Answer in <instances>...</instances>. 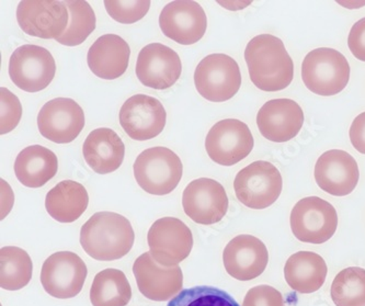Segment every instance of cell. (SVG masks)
Returning <instances> with one entry per match:
<instances>
[{"instance_id":"7402d4cb","label":"cell","mask_w":365,"mask_h":306,"mask_svg":"<svg viewBox=\"0 0 365 306\" xmlns=\"http://www.w3.org/2000/svg\"><path fill=\"white\" fill-rule=\"evenodd\" d=\"M130 56V46L124 39L116 34H105L89 49L87 63L96 76L113 81L125 74Z\"/></svg>"},{"instance_id":"8fae6325","label":"cell","mask_w":365,"mask_h":306,"mask_svg":"<svg viewBox=\"0 0 365 306\" xmlns=\"http://www.w3.org/2000/svg\"><path fill=\"white\" fill-rule=\"evenodd\" d=\"M87 273V266L78 255L71 252L55 253L43 264L41 283L51 297L71 299L81 292Z\"/></svg>"},{"instance_id":"4316f807","label":"cell","mask_w":365,"mask_h":306,"mask_svg":"<svg viewBox=\"0 0 365 306\" xmlns=\"http://www.w3.org/2000/svg\"><path fill=\"white\" fill-rule=\"evenodd\" d=\"M132 299V289L123 271L108 268L100 271L91 289L93 306H126Z\"/></svg>"},{"instance_id":"d590c367","label":"cell","mask_w":365,"mask_h":306,"mask_svg":"<svg viewBox=\"0 0 365 306\" xmlns=\"http://www.w3.org/2000/svg\"><path fill=\"white\" fill-rule=\"evenodd\" d=\"M349 136L354 148L361 154L365 155V112L359 114L352 122Z\"/></svg>"},{"instance_id":"f1b7e54d","label":"cell","mask_w":365,"mask_h":306,"mask_svg":"<svg viewBox=\"0 0 365 306\" xmlns=\"http://www.w3.org/2000/svg\"><path fill=\"white\" fill-rule=\"evenodd\" d=\"M64 4L68 9L69 24L65 34L57 39V43L66 46H81L95 31V11L87 1L66 0Z\"/></svg>"},{"instance_id":"3957f363","label":"cell","mask_w":365,"mask_h":306,"mask_svg":"<svg viewBox=\"0 0 365 306\" xmlns=\"http://www.w3.org/2000/svg\"><path fill=\"white\" fill-rule=\"evenodd\" d=\"M302 79L307 89L315 95H338L348 85L350 65L344 55L334 49H316L304 58Z\"/></svg>"},{"instance_id":"30bf717a","label":"cell","mask_w":365,"mask_h":306,"mask_svg":"<svg viewBox=\"0 0 365 306\" xmlns=\"http://www.w3.org/2000/svg\"><path fill=\"white\" fill-rule=\"evenodd\" d=\"M153 258L164 267L178 266L192 250V232L176 218H163L154 222L148 234Z\"/></svg>"},{"instance_id":"1f68e13d","label":"cell","mask_w":365,"mask_h":306,"mask_svg":"<svg viewBox=\"0 0 365 306\" xmlns=\"http://www.w3.org/2000/svg\"><path fill=\"white\" fill-rule=\"evenodd\" d=\"M106 10L112 19L123 24L140 21L148 14L150 8L148 0H108L105 1Z\"/></svg>"},{"instance_id":"7c38bea8","label":"cell","mask_w":365,"mask_h":306,"mask_svg":"<svg viewBox=\"0 0 365 306\" xmlns=\"http://www.w3.org/2000/svg\"><path fill=\"white\" fill-rule=\"evenodd\" d=\"M17 21L29 36L57 40L66 31L69 12L64 1L24 0L18 5Z\"/></svg>"},{"instance_id":"ffe728a7","label":"cell","mask_w":365,"mask_h":306,"mask_svg":"<svg viewBox=\"0 0 365 306\" xmlns=\"http://www.w3.org/2000/svg\"><path fill=\"white\" fill-rule=\"evenodd\" d=\"M223 262L228 275L236 280H254L268 266V248L255 236H236L226 245Z\"/></svg>"},{"instance_id":"4fadbf2b","label":"cell","mask_w":365,"mask_h":306,"mask_svg":"<svg viewBox=\"0 0 365 306\" xmlns=\"http://www.w3.org/2000/svg\"><path fill=\"white\" fill-rule=\"evenodd\" d=\"M228 205L225 189L214 179H195L183 190V210L195 223L213 225L221 222L227 213Z\"/></svg>"},{"instance_id":"ba28073f","label":"cell","mask_w":365,"mask_h":306,"mask_svg":"<svg viewBox=\"0 0 365 306\" xmlns=\"http://www.w3.org/2000/svg\"><path fill=\"white\" fill-rule=\"evenodd\" d=\"M12 83L26 93L48 88L56 74L54 57L42 46L26 44L16 49L9 60Z\"/></svg>"},{"instance_id":"836d02e7","label":"cell","mask_w":365,"mask_h":306,"mask_svg":"<svg viewBox=\"0 0 365 306\" xmlns=\"http://www.w3.org/2000/svg\"><path fill=\"white\" fill-rule=\"evenodd\" d=\"M242 306H285L282 295L271 285H257L247 292Z\"/></svg>"},{"instance_id":"277c9868","label":"cell","mask_w":365,"mask_h":306,"mask_svg":"<svg viewBox=\"0 0 365 306\" xmlns=\"http://www.w3.org/2000/svg\"><path fill=\"white\" fill-rule=\"evenodd\" d=\"M134 177L145 193L166 195L173 193L181 178L183 166L180 157L162 146L140 153L134 163Z\"/></svg>"},{"instance_id":"9c48e42d","label":"cell","mask_w":365,"mask_h":306,"mask_svg":"<svg viewBox=\"0 0 365 306\" xmlns=\"http://www.w3.org/2000/svg\"><path fill=\"white\" fill-rule=\"evenodd\" d=\"M252 131L237 119H225L212 126L205 138L210 158L221 166H234L242 162L254 148Z\"/></svg>"},{"instance_id":"d6986e66","label":"cell","mask_w":365,"mask_h":306,"mask_svg":"<svg viewBox=\"0 0 365 306\" xmlns=\"http://www.w3.org/2000/svg\"><path fill=\"white\" fill-rule=\"evenodd\" d=\"M318 187L334 197H344L354 193L360 178L356 159L341 150L324 153L314 170Z\"/></svg>"},{"instance_id":"d4e9b609","label":"cell","mask_w":365,"mask_h":306,"mask_svg":"<svg viewBox=\"0 0 365 306\" xmlns=\"http://www.w3.org/2000/svg\"><path fill=\"white\" fill-rule=\"evenodd\" d=\"M57 170L58 159L56 155L41 145L24 148L14 162V173L24 187H43L54 178Z\"/></svg>"},{"instance_id":"44dd1931","label":"cell","mask_w":365,"mask_h":306,"mask_svg":"<svg viewBox=\"0 0 365 306\" xmlns=\"http://www.w3.org/2000/svg\"><path fill=\"white\" fill-rule=\"evenodd\" d=\"M304 112L292 99H273L266 102L257 114L261 136L274 143L293 140L303 128Z\"/></svg>"},{"instance_id":"cb8c5ba5","label":"cell","mask_w":365,"mask_h":306,"mask_svg":"<svg viewBox=\"0 0 365 306\" xmlns=\"http://www.w3.org/2000/svg\"><path fill=\"white\" fill-rule=\"evenodd\" d=\"M326 261L313 252L292 255L284 266V278L291 289L303 295L316 292L323 287L327 277Z\"/></svg>"},{"instance_id":"7a4b0ae2","label":"cell","mask_w":365,"mask_h":306,"mask_svg":"<svg viewBox=\"0 0 365 306\" xmlns=\"http://www.w3.org/2000/svg\"><path fill=\"white\" fill-rule=\"evenodd\" d=\"M135 240L132 224L125 216L114 212H98L83 224L81 244L86 254L100 261L123 258Z\"/></svg>"},{"instance_id":"5b68a950","label":"cell","mask_w":365,"mask_h":306,"mask_svg":"<svg viewBox=\"0 0 365 306\" xmlns=\"http://www.w3.org/2000/svg\"><path fill=\"white\" fill-rule=\"evenodd\" d=\"M283 179L274 165L257 160L236 175L234 189L237 199L247 208L264 210L271 207L282 193Z\"/></svg>"},{"instance_id":"83f0119b","label":"cell","mask_w":365,"mask_h":306,"mask_svg":"<svg viewBox=\"0 0 365 306\" xmlns=\"http://www.w3.org/2000/svg\"><path fill=\"white\" fill-rule=\"evenodd\" d=\"M34 264L26 250L16 246L0 250V287L7 291L24 289L31 281Z\"/></svg>"},{"instance_id":"e0dca14e","label":"cell","mask_w":365,"mask_h":306,"mask_svg":"<svg viewBox=\"0 0 365 306\" xmlns=\"http://www.w3.org/2000/svg\"><path fill=\"white\" fill-rule=\"evenodd\" d=\"M166 120L162 102L142 93L128 98L120 110V124L132 140L156 138L164 131Z\"/></svg>"},{"instance_id":"8992f818","label":"cell","mask_w":365,"mask_h":306,"mask_svg":"<svg viewBox=\"0 0 365 306\" xmlns=\"http://www.w3.org/2000/svg\"><path fill=\"white\" fill-rule=\"evenodd\" d=\"M197 93L212 102L232 99L242 87L240 66L226 54H211L204 57L195 71Z\"/></svg>"},{"instance_id":"e575fe53","label":"cell","mask_w":365,"mask_h":306,"mask_svg":"<svg viewBox=\"0 0 365 306\" xmlns=\"http://www.w3.org/2000/svg\"><path fill=\"white\" fill-rule=\"evenodd\" d=\"M348 46L356 58L365 62V18L352 26L348 36Z\"/></svg>"},{"instance_id":"9a60e30c","label":"cell","mask_w":365,"mask_h":306,"mask_svg":"<svg viewBox=\"0 0 365 306\" xmlns=\"http://www.w3.org/2000/svg\"><path fill=\"white\" fill-rule=\"evenodd\" d=\"M159 26L167 38L181 46H191L207 32V18L197 1L176 0L163 8Z\"/></svg>"},{"instance_id":"484cf974","label":"cell","mask_w":365,"mask_h":306,"mask_svg":"<svg viewBox=\"0 0 365 306\" xmlns=\"http://www.w3.org/2000/svg\"><path fill=\"white\" fill-rule=\"evenodd\" d=\"M89 195L81 183L64 180L48 191L46 198L48 213L60 223H73L88 208Z\"/></svg>"},{"instance_id":"5bb4252c","label":"cell","mask_w":365,"mask_h":306,"mask_svg":"<svg viewBox=\"0 0 365 306\" xmlns=\"http://www.w3.org/2000/svg\"><path fill=\"white\" fill-rule=\"evenodd\" d=\"M85 126V113L71 98H56L43 106L38 114L42 136L57 144H68L78 138Z\"/></svg>"},{"instance_id":"2e32d148","label":"cell","mask_w":365,"mask_h":306,"mask_svg":"<svg viewBox=\"0 0 365 306\" xmlns=\"http://www.w3.org/2000/svg\"><path fill=\"white\" fill-rule=\"evenodd\" d=\"M135 73L145 87L165 91L180 78L182 63L173 49L163 43H150L140 50Z\"/></svg>"},{"instance_id":"ac0fdd59","label":"cell","mask_w":365,"mask_h":306,"mask_svg":"<svg viewBox=\"0 0 365 306\" xmlns=\"http://www.w3.org/2000/svg\"><path fill=\"white\" fill-rule=\"evenodd\" d=\"M133 273L140 292L152 301H169L182 291L183 273L180 267L162 266L150 252L136 259Z\"/></svg>"},{"instance_id":"d6a6232c","label":"cell","mask_w":365,"mask_h":306,"mask_svg":"<svg viewBox=\"0 0 365 306\" xmlns=\"http://www.w3.org/2000/svg\"><path fill=\"white\" fill-rule=\"evenodd\" d=\"M0 134L9 133L17 128L22 116V106L17 96L12 93L6 87L0 88Z\"/></svg>"},{"instance_id":"4dcf8cb0","label":"cell","mask_w":365,"mask_h":306,"mask_svg":"<svg viewBox=\"0 0 365 306\" xmlns=\"http://www.w3.org/2000/svg\"><path fill=\"white\" fill-rule=\"evenodd\" d=\"M167 306H240L223 290L207 285H197L182 290L171 299Z\"/></svg>"},{"instance_id":"52a82bcc","label":"cell","mask_w":365,"mask_h":306,"mask_svg":"<svg viewBox=\"0 0 365 306\" xmlns=\"http://www.w3.org/2000/svg\"><path fill=\"white\" fill-rule=\"evenodd\" d=\"M289 222L292 233L297 240L319 245L334 235L338 228V214L326 200L307 197L295 204Z\"/></svg>"},{"instance_id":"603a6c76","label":"cell","mask_w":365,"mask_h":306,"mask_svg":"<svg viewBox=\"0 0 365 306\" xmlns=\"http://www.w3.org/2000/svg\"><path fill=\"white\" fill-rule=\"evenodd\" d=\"M83 158L95 173L107 175L118 170L125 156V146L111 128H96L86 138Z\"/></svg>"},{"instance_id":"f546056e","label":"cell","mask_w":365,"mask_h":306,"mask_svg":"<svg viewBox=\"0 0 365 306\" xmlns=\"http://www.w3.org/2000/svg\"><path fill=\"white\" fill-rule=\"evenodd\" d=\"M330 293L336 306H365V269L349 267L340 271Z\"/></svg>"},{"instance_id":"6da1fadb","label":"cell","mask_w":365,"mask_h":306,"mask_svg":"<svg viewBox=\"0 0 365 306\" xmlns=\"http://www.w3.org/2000/svg\"><path fill=\"white\" fill-rule=\"evenodd\" d=\"M245 61L250 79L260 91H283L294 78V63L282 40L272 34L252 39L245 50Z\"/></svg>"}]
</instances>
